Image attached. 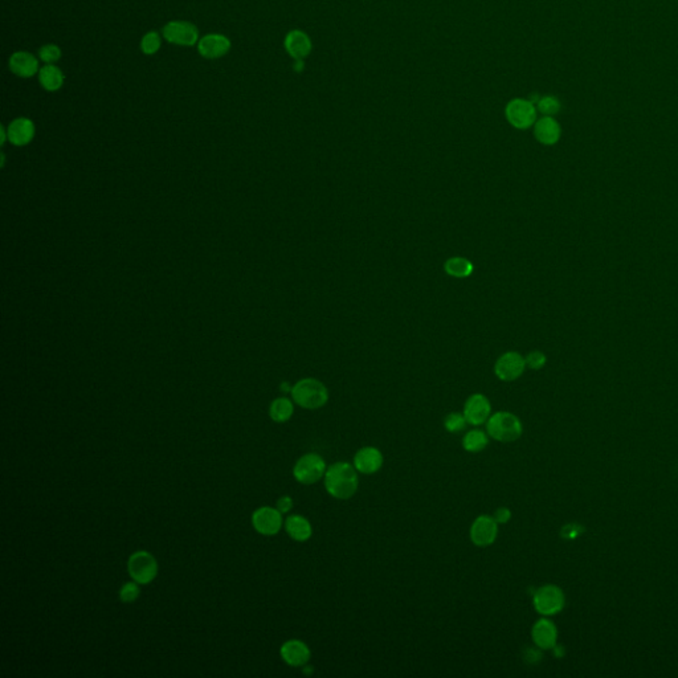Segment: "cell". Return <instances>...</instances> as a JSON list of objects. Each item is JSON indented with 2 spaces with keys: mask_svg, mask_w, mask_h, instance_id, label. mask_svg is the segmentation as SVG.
<instances>
[{
  "mask_svg": "<svg viewBox=\"0 0 678 678\" xmlns=\"http://www.w3.org/2000/svg\"><path fill=\"white\" fill-rule=\"evenodd\" d=\"M493 517L497 524H507L512 518V512L507 507H498Z\"/></svg>",
  "mask_w": 678,
  "mask_h": 678,
  "instance_id": "32",
  "label": "cell"
},
{
  "mask_svg": "<svg viewBox=\"0 0 678 678\" xmlns=\"http://www.w3.org/2000/svg\"><path fill=\"white\" fill-rule=\"evenodd\" d=\"M11 72L21 79H30L39 72V62L30 52H15L10 59Z\"/></svg>",
  "mask_w": 678,
  "mask_h": 678,
  "instance_id": "18",
  "label": "cell"
},
{
  "mask_svg": "<svg viewBox=\"0 0 678 678\" xmlns=\"http://www.w3.org/2000/svg\"><path fill=\"white\" fill-rule=\"evenodd\" d=\"M526 360L517 351H507L494 363V374L502 381H514L519 379L526 370Z\"/></svg>",
  "mask_w": 678,
  "mask_h": 678,
  "instance_id": "8",
  "label": "cell"
},
{
  "mask_svg": "<svg viewBox=\"0 0 678 678\" xmlns=\"http://www.w3.org/2000/svg\"><path fill=\"white\" fill-rule=\"evenodd\" d=\"M229 50H231V40L224 35H219V33L206 35L197 42L199 53L209 60L226 56Z\"/></svg>",
  "mask_w": 678,
  "mask_h": 678,
  "instance_id": "13",
  "label": "cell"
},
{
  "mask_svg": "<svg viewBox=\"0 0 678 678\" xmlns=\"http://www.w3.org/2000/svg\"><path fill=\"white\" fill-rule=\"evenodd\" d=\"M326 469V463L318 453H306L298 459L293 468V476L298 483L311 485L325 477Z\"/></svg>",
  "mask_w": 678,
  "mask_h": 678,
  "instance_id": "6",
  "label": "cell"
},
{
  "mask_svg": "<svg viewBox=\"0 0 678 678\" xmlns=\"http://www.w3.org/2000/svg\"><path fill=\"white\" fill-rule=\"evenodd\" d=\"M383 461V454L375 447L360 448L354 456V466L358 472L363 474H374L381 471Z\"/></svg>",
  "mask_w": 678,
  "mask_h": 678,
  "instance_id": "17",
  "label": "cell"
},
{
  "mask_svg": "<svg viewBox=\"0 0 678 678\" xmlns=\"http://www.w3.org/2000/svg\"><path fill=\"white\" fill-rule=\"evenodd\" d=\"M466 424L468 423H466L464 413H460V412H452V413L447 415V418L444 420V427L449 433H459V432L464 431Z\"/></svg>",
  "mask_w": 678,
  "mask_h": 678,
  "instance_id": "27",
  "label": "cell"
},
{
  "mask_svg": "<svg viewBox=\"0 0 678 678\" xmlns=\"http://www.w3.org/2000/svg\"><path fill=\"white\" fill-rule=\"evenodd\" d=\"M444 270L453 278H466L472 276L474 265L466 257L454 256L444 263Z\"/></svg>",
  "mask_w": 678,
  "mask_h": 678,
  "instance_id": "23",
  "label": "cell"
},
{
  "mask_svg": "<svg viewBox=\"0 0 678 678\" xmlns=\"http://www.w3.org/2000/svg\"><path fill=\"white\" fill-rule=\"evenodd\" d=\"M293 507V500L289 495L281 497L277 501V509L282 514L289 513Z\"/></svg>",
  "mask_w": 678,
  "mask_h": 678,
  "instance_id": "33",
  "label": "cell"
},
{
  "mask_svg": "<svg viewBox=\"0 0 678 678\" xmlns=\"http://www.w3.org/2000/svg\"><path fill=\"white\" fill-rule=\"evenodd\" d=\"M141 595V588H139V585L137 582H127L125 583L124 586L121 587L120 590V600L125 603V604H130V603H134L138 597Z\"/></svg>",
  "mask_w": 678,
  "mask_h": 678,
  "instance_id": "29",
  "label": "cell"
},
{
  "mask_svg": "<svg viewBox=\"0 0 678 678\" xmlns=\"http://www.w3.org/2000/svg\"><path fill=\"white\" fill-rule=\"evenodd\" d=\"M533 604L539 615L554 616L565 608V592L561 587L555 585L539 587L533 596Z\"/></svg>",
  "mask_w": 678,
  "mask_h": 678,
  "instance_id": "4",
  "label": "cell"
},
{
  "mask_svg": "<svg viewBox=\"0 0 678 678\" xmlns=\"http://www.w3.org/2000/svg\"><path fill=\"white\" fill-rule=\"evenodd\" d=\"M562 103L555 96H544L536 101V110L542 115L554 117L561 112Z\"/></svg>",
  "mask_w": 678,
  "mask_h": 678,
  "instance_id": "26",
  "label": "cell"
},
{
  "mask_svg": "<svg viewBox=\"0 0 678 678\" xmlns=\"http://www.w3.org/2000/svg\"><path fill=\"white\" fill-rule=\"evenodd\" d=\"M488 435L500 442H513L522 436L524 427L518 416L512 412L500 411L490 415L486 422Z\"/></svg>",
  "mask_w": 678,
  "mask_h": 678,
  "instance_id": "3",
  "label": "cell"
},
{
  "mask_svg": "<svg viewBox=\"0 0 678 678\" xmlns=\"http://www.w3.org/2000/svg\"><path fill=\"white\" fill-rule=\"evenodd\" d=\"M161 45H162V40H161V36H159L158 32H149V33L144 35L142 40H141V50L144 54H154L159 51Z\"/></svg>",
  "mask_w": 678,
  "mask_h": 678,
  "instance_id": "28",
  "label": "cell"
},
{
  "mask_svg": "<svg viewBox=\"0 0 678 678\" xmlns=\"http://www.w3.org/2000/svg\"><path fill=\"white\" fill-rule=\"evenodd\" d=\"M62 50L54 44H47L39 50V57L45 64H54L62 59Z\"/></svg>",
  "mask_w": 678,
  "mask_h": 678,
  "instance_id": "30",
  "label": "cell"
},
{
  "mask_svg": "<svg viewBox=\"0 0 678 678\" xmlns=\"http://www.w3.org/2000/svg\"><path fill=\"white\" fill-rule=\"evenodd\" d=\"M536 106L530 100L514 98L505 108V115L509 124L518 130H526L536 122Z\"/></svg>",
  "mask_w": 678,
  "mask_h": 678,
  "instance_id": "7",
  "label": "cell"
},
{
  "mask_svg": "<svg viewBox=\"0 0 678 678\" xmlns=\"http://www.w3.org/2000/svg\"><path fill=\"white\" fill-rule=\"evenodd\" d=\"M162 33L167 42L180 47H193L200 40L197 28L188 21H170L163 27Z\"/></svg>",
  "mask_w": 678,
  "mask_h": 678,
  "instance_id": "9",
  "label": "cell"
},
{
  "mask_svg": "<svg viewBox=\"0 0 678 678\" xmlns=\"http://www.w3.org/2000/svg\"><path fill=\"white\" fill-rule=\"evenodd\" d=\"M532 638L535 645L539 649H544V650L554 649L558 641V629L550 619L544 616L538 621H535L534 626L532 628Z\"/></svg>",
  "mask_w": 678,
  "mask_h": 678,
  "instance_id": "14",
  "label": "cell"
},
{
  "mask_svg": "<svg viewBox=\"0 0 678 678\" xmlns=\"http://www.w3.org/2000/svg\"><path fill=\"white\" fill-rule=\"evenodd\" d=\"M281 658L288 664L289 667L299 668L305 667L310 660L311 652L308 645L301 640H288L282 644L280 649Z\"/></svg>",
  "mask_w": 678,
  "mask_h": 678,
  "instance_id": "15",
  "label": "cell"
},
{
  "mask_svg": "<svg viewBox=\"0 0 678 678\" xmlns=\"http://www.w3.org/2000/svg\"><path fill=\"white\" fill-rule=\"evenodd\" d=\"M65 76L59 67L54 64H47L39 71V81L42 88L48 92H56L64 85Z\"/></svg>",
  "mask_w": 678,
  "mask_h": 678,
  "instance_id": "22",
  "label": "cell"
},
{
  "mask_svg": "<svg viewBox=\"0 0 678 678\" xmlns=\"http://www.w3.org/2000/svg\"><path fill=\"white\" fill-rule=\"evenodd\" d=\"M463 413L468 424L480 427L490 418V401L483 393H473L468 398V401H465Z\"/></svg>",
  "mask_w": 678,
  "mask_h": 678,
  "instance_id": "11",
  "label": "cell"
},
{
  "mask_svg": "<svg viewBox=\"0 0 678 678\" xmlns=\"http://www.w3.org/2000/svg\"><path fill=\"white\" fill-rule=\"evenodd\" d=\"M290 392L293 401L305 410H318L329 401V391L326 386L314 378L298 381Z\"/></svg>",
  "mask_w": 678,
  "mask_h": 678,
  "instance_id": "2",
  "label": "cell"
},
{
  "mask_svg": "<svg viewBox=\"0 0 678 678\" xmlns=\"http://www.w3.org/2000/svg\"><path fill=\"white\" fill-rule=\"evenodd\" d=\"M354 465L335 463L326 469L323 481L326 492L335 500H349L358 490V474Z\"/></svg>",
  "mask_w": 678,
  "mask_h": 678,
  "instance_id": "1",
  "label": "cell"
},
{
  "mask_svg": "<svg viewBox=\"0 0 678 678\" xmlns=\"http://www.w3.org/2000/svg\"><path fill=\"white\" fill-rule=\"evenodd\" d=\"M282 524V513L276 507L263 506L252 514V524L258 534L267 536L278 534Z\"/></svg>",
  "mask_w": 678,
  "mask_h": 678,
  "instance_id": "10",
  "label": "cell"
},
{
  "mask_svg": "<svg viewBox=\"0 0 678 678\" xmlns=\"http://www.w3.org/2000/svg\"><path fill=\"white\" fill-rule=\"evenodd\" d=\"M285 530L293 541L306 542L313 535V527L308 519L302 515L293 514L289 515L285 521Z\"/></svg>",
  "mask_w": 678,
  "mask_h": 678,
  "instance_id": "21",
  "label": "cell"
},
{
  "mask_svg": "<svg viewBox=\"0 0 678 678\" xmlns=\"http://www.w3.org/2000/svg\"><path fill=\"white\" fill-rule=\"evenodd\" d=\"M311 48L313 44L305 32L294 30L289 32L285 38V50L294 60H304L308 57Z\"/></svg>",
  "mask_w": 678,
  "mask_h": 678,
  "instance_id": "20",
  "label": "cell"
},
{
  "mask_svg": "<svg viewBox=\"0 0 678 678\" xmlns=\"http://www.w3.org/2000/svg\"><path fill=\"white\" fill-rule=\"evenodd\" d=\"M294 406L288 398H277L269 407V416L273 422L287 423L293 416Z\"/></svg>",
  "mask_w": 678,
  "mask_h": 678,
  "instance_id": "24",
  "label": "cell"
},
{
  "mask_svg": "<svg viewBox=\"0 0 678 678\" xmlns=\"http://www.w3.org/2000/svg\"><path fill=\"white\" fill-rule=\"evenodd\" d=\"M304 67H305V65H304V60H296L294 65H293V69L298 73L302 72V71H304Z\"/></svg>",
  "mask_w": 678,
  "mask_h": 678,
  "instance_id": "34",
  "label": "cell"
},
{
  "mask_svg": "<svg viewBox=\"0 0 678 678\" xmlns=\"http://www.w3.org/2000/svg\"><path fill=\"white\" fill-rule=\"evenodd\" d=\"M471 541L478 547H486L494 544L498 535V524L492 515H480L471 526Z\"/></svg>",
  "mask_w": 678,
  "mask_h": 678,
  "instance_id": "12",
  "label": "cell"
},
{
  "mask_svg": "<svg viewBox=\"0 0 678 678\" xmlns=\"http://www.w3.org/2000/svg\"><path fill=\"white\" fill-rule=\"evenodd\" d=\"M535 139L545 146H554L562 137V127L554 117L544 115L534 124Z\"/></svg>",
  "mask_w": 678,
  "mask_h": 678,
  "instance_id": "16",
  "label": "cell"
},
{
  "mask_svg": "<svg viewBox=\"0 0 678 678\" xmlns=\"http://www.w3.org/2000/svg\"><path fill=\"white\" fill-rule=\"evenodd\" d=\"M8 141L15 146H25L30 144L35 137V125L31 120L21 117L11 122L7 127Z\"/></svg>",
  "mask_w": 678,
  "mask_h": 678,
  "instance_id": "19",
  "label": "cell"
},
{
  "mask_svg": "<svg viewBox=\"0 0 678 678\" xmlns=\"http://www.w3.org/2000/svg\"><path fill=\"white\" fill-rule=\"evenodd\" d=\"M281 390H282V391H289V384H288V383H282V384H281Z\"/></svg>",
  "mask_w": 678,
  "mask_h": 678,
  "instance_id": "35",
  "label": "cell"
},
{
  "mask_svg": "<svg viewBox=\"0 0 678 678\" xmlns=\"http://www.w3.org/2000/svg\"><path fill=\"white\" fill-rule=\"evenodd\" d=\"M526 366L530 369V370H542L547 363V357L545 355V352L539 351V350H534V351H530L527 355H526Z\"/></svg>",
  "mask_w": 678,
  "mask_h": 678,
  "instance_id": "31",
  "label": "cell"
},
{
  "mask_svg": "<svg viewBox=\"0 0 678 678\" xmlns=\"http://www.w3.org/2000/svg\"><path fill=\"white\" fill-rule=\"evenodd\" d=\"M127 571L134 582L144 586L151 583L158 575V562L154 555L147 551H135L129 556Z\"/></svg>",
  "mask_w": 678,
  "mask_h": 678,
  "instance_id": "5",
  "label": "cell"
},
{
  "mask_svg": "<svg viewBox=\"0 0 678 678\" xmlns=\"http://www.w3.org/2000/svg\"><path fill=\"white\" fill-rule=\"evenodd\" d=\"M488 444H489V437L481 430H472L464 436L463 447L466 452H481L488 447Z\"/></svg>",
  "mask_w": 678,
  "mask_h": 678,
  "instance_id": "25",
  "label": "cell"
}]
</instances>
